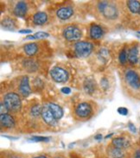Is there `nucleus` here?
<instances>
[{
  "instance_id": "nucleus-1",
  "label": "nucleus",
  "mask_w": 140,
  "mask_h": 158,
  "mask_svg": "<svg viewBox=\"0 0 140 158\" xmlns=\"http://www.w3.org/2000/svg\"><path fill=\"white\" fill-rule=\"evenodd\" d=\"M4 104L10 112H18L22 108V101L19 95L15 93H8L4 97Z\"/></svg>"
},
{
  "instance_id": "nucleus-2",
  "label": "nucleus",
  "mask_w": 140,
  "mask_h": 158,
  "mask_svg": "<svg viewBox=\"0 0 140 158\" xmlns=\"http://www.w3.org/2000/svg\"><path fill=\"white\" fill-rule=\"evenodd\" d=\"M98 9L102 13V15L107 19L113 20L119 17V10L117 7L113 4L107 1L100 2L98 4Z\"/></svg>"
},
{
  "instance_id": "nucleus-3",
  "label": "nucleus",
  "mask_w": 140,
  "mask_h": 158,
  "mask_svg": "<svg viewBox=\"0 0 140 158\" xmlns=\"http://www.w3.org/2000/svg\"><path fill=\"white\" fill-rule=\"evenodd\" d=\"M93 44L88 42H78L74 46L75 54L80 58H85L93 51Z\"/></svg>"
},
{
  "instance_id": "nucleus-4",
  "label": "nucleus",
  "mask_w": 140,
  "mask_h": 158,
  "mask_svg": "<svg viewBox=\"0 0 140 158\" xmlns=\"http://www.w3.org/2000/svg\"><path fill=\"white\" fill-rule=\"evenodd\" d=\"M63 36L64 38L69 42L78 41L81 37V31L76 26H68L63 30Z\"/></svg>"
},
{
  "instance_id": "nucleus-5",
  "label": "nucleus",
  "mask_w": 140,
  "mask_h": 158,
  "mask_svg": "<svg viewBox=\"0 0 140 158\" xmlns=\"http://www.w3.org/2000/svg\"><path fill=\"white\" fill-rule=\"evenodd\" d=\"M50 76L53 81L57 83H64L68 81V74L65 69L60 67H55L51 69Z\"/></svg>"
},
{
  "instance_id": "nucleus-6",
  "label": "nucleus",
  "mask_w": 140,
  "mask_h": 158,
  "mask_svg": "<svg viewBox=\"0 0 140 158\" xmlns=\"http://www.w3.org/2000/svg\"><path fill=\"white\" fill-rule=\"evenodd\" d=\"M127 84L133 89H138L140 87V80L138 74L133 70H128L125 75Z\"/></svg>"
},
{
  "instance_id": "nucleus-7",
  "label": "nucleus",
  "mask_w": 140,
  "mask_h": 158,
  "mask_svg": "<svg viewBox=\"0 0 140 158\" xmlns=\"http://www.w3.org/2000/svg\"><path fill=\"white\" fill-rule=\"evenodd\" d=\"M92 106H90L88 103L82 102L79 104L75 108V113L78 117L86 118L87 117H89L92 113Z\"/></svg>"
},
{
  "instance_id": "nucleus-8",
  "label": "nucleus",
  "mask_w": 140,
  "mask_h": 158,
  "mask_svg": "<svg viewBox=\"0 0 140 158\" xmlns=\"http://www.w3.org/2000/svg\"><path fill=\"white\" fill-rule=\"evenodd\" d=\"M42 118H43V121L48 124L49 125H55L57 120L55 119V118L53 115L52 111H50L49 107L48 106H44L43 107V111H42Z\"/></svg>"
},
{
  "instance_id": "nucleus-9",
  "label": "nucleus",
  "mask_w": 140,
  "mask_h": 158,
  "mask_svg": "<svg viewBox=\"0 0 140 158\" xmlns=\"http://www.w3.org/2000/svg\"><path fill=\"white\" fill-rule=\"evenodd\" d=\"M19 92L23 97H28L31 94V89H30V82H29V78L27 76L23 77L19 85Z\"/></svg>"
},
{
  "instance_id": "nucleus-10",
  "label": "nucleus",
  "mask_w": 140,
  "mask_h": 158,
  "mask_svg": "<svg viewBox=\"0 0 140 158\" xmlns=\"http://www.w3.org/2000/svg\"><path fill=\"white\" fill-rule=\"evenodd\" d=\"M0 124L4 128H13L15 126V120L10 114H0Z\"/></svg>"
},
{
  "instance_id": "nucleus-11",
  "label": "nucleus",
  "mask_w": 140,
  "mask_h": 158,
  "mask_svg": "<svg viewBox=\"0 0 140 158\" xmlns=\"http://www.w3.org/2000/svg\"><path fill=\"white\" fill-rule=\"evenodd\" d=\"M27 10H28L27 4L24 1H19L14 8V14L18 17H25Z\"/></svg>"
},
{
  "instance_id": "nucleus-12",
  "label": "nucleus",
  "mask_w": 140,
  "mask_h": 158,
  "mask_svg": "<svg viewBox=\"0 0 140 158\" xmlns=\"http://www.w3.org/2000/svg\"><path fill=\"white\" fill-rule=\"evenodd\" d=\"M73 14H74V10L71 7H68V6H65V7L60 8L57 10V12H56L57 17H59L60 19H62V20L69 19L73 16Z\"/></svg>"
},
{
  "instance_id": "nucleus-13",
  "label": "nucleus",
  "mask_w": 140,
  "mask_h": 158,
  "mask_svg": "<svg viewBox=\"0 0 140 158\" xmlns=\"http://www.w3.org/2000/svg\"><path fill=\"white\" fill-rule=\"evenodd\" d=\"M128 61L132 65H135L138 62V46H132L127 53Z\"/></svg>"
},
{
  "instance_id": "nucleus-14",
  "label": "nucleus",
  "mask_w": 140,
  "mask_h": 158,
  "mask_svg": "<svg viewBox=\"0 0 140 158\" xmlns=\"http://www.w3.org/2000/svg\"><path fill=\"white\" fill-rule=\"evenodd\" d=\"M48 106L49 107V109L52 111V113H53V115L55 118V119L59 120L62 118V116H63V110H62V108L60 106L56 105V104H54V103H49L48 105Z\"/></svg>"
},
{
  "instance_id": "nucleus-15",
  "label": "nucleus",
  "mask_w": 140,
  "mask_h": 158,
  "mask_svg": "<svg viewBox=\"0 0 140 158\" xmlns=\"http://www.w3.org/2000/svg\"><path fill=\"white\" fill-rule=\"evenodd\" d=\"M48 21V15L43 11L36 12L33 17V23L36 25H43Z\"/></svg>"
},
{
  "instance_id": "nucleus-16",
  "label": "nucleus",
  "mask_w": 140,
  "mask_h": 158,
  "mask_svg": "<svg viewBox=\"0 0 140 158\" xmlns=\"http://www.w3.org/2000/svg\"><path fill=\"white\" fill-rule=\"evenodd\" d=\"M83 87L87 94H93L96 89V83L95 81H93L92 78H87L84 81Z\"/></svg>"
},
{
  "instance_id": "nucleus-17",
  "label": "nucleus",
  "mask_w": 140,
  "mask_h": 158,
  "mask_svg": "<svg viewBox=\"0 0 140 158\" xmlns=\"http://www.w3.org/2000/svg\"><path fill=\"white\" fill-rule=\"evenodd\" d=\"M112 145L114 146L115 148H118L120 150L126 149L130 146V142L124 137H116L112 140Z\"/></svg>"
},
{
  "instance_id": "nucleus-18",
  "label": "nucleus",
  "mask_w": 140,
  "mask_h": 158,
  "mask_svg": "<svg viewBox=\"0 0 140 158\" xmlns=\"http://www.w3.org/2000/svg\"><path fill=\"white\" fill-rule=\"evenodd\" d=\"M90 36L91 38L98 39L101 38L103 36V30L100 26H99L98 24H93L90 28Z\"/></svg>"
},
{
  "instance_id": "nucleus-19",
  "label": "nucleus",
  "mask_w": 140,
  "mask_h": 158,
  "mask_svg": "<svg viewBox=\"0 0 140 158\" xmlns=\"http://www.w3.org/2000/svg\"><path fill=\"white\" fill-rule=\"evenodd\" d=\"M2 28L6 30H14L16 29V22L12 18H4V20L2 21Z\"/></svg>"
},
{
  "instance_id": "nucleus-20",
  "label": "nucleus",
  "mask_w": 140,
  "mask_h": 158,
  "mask_svg": "<svg viewBox=\"0 0 140 158\" xmlns=\"http://www.w3.org/2000/svg\"><path fill=\"white\" fill-rule=\"evenodd\" d=\"M37 45L36 43H28L23 47V50L25 52V54L29 56H33L36 54L37 52Z\"/></svg>"
},
{
  "instance_id": "nucleus-21",
  "label": "nucleus",
  "mask_w": 140,
  "mask_h": 158,
  "mask_svg": "<svg viewBox=\"0 0 140 158\" xmlns=\"http://www.w3.org/2000/svg\"><path fill=\"white\" fill-rule=\"evenodd\" d=\"M127 7L132 13H139L140 2L137 0H129L127 1Z\"/></svg>"
},
{
  "instance_id": "nucleus-22",
  "label": "nucleus",
  "mask_w": 140,
  "mask_h": 158,
  "mask_svg": "<svg viewBox=\"0 0 140 158\" xmlns=\"http://www.w3.org/2000/svg\"><path fill=\"white\" fill-rule=\"evenodd\" d=\"M23 66L29 73H33L37 69V64L33 60H26L23 61Z\"/></svg>"
},
{
  "instance_id": "nucleus-23",
  "label": "nucleus",
  "mask_w": 140,
  "mask_h": 158,
  "mask_svg": "<svg viewBox=\"0 0 140 158\" xmlns=\"http://www.w3.org/2000/svg\"><path fill=\"white\" fill-rule=\"evenodd\" d=\"M109 154L112 158H123L124 157V152L123 150L118 149V148H112L109 151Z\"/></svg>"
},
{
  "instance_id": "nucleus-24",
  "label": "nucleus",
  "mask_w": 140,
  "mask_h": 158,
  "mask_svg": "<svg viewBox=\"0 0 140 158\" xmlns=\"http://www.w3.org/2000/svg\"><path fill=\"white\" fill-rule=\"evenodd\" d=\"M43 107L41 105H35L31 107L30 110V113L33 117H38V116L42 115V111H43Z\"/></svg>"
},
{
  "instance_id": "nucleus-25",
  "label": "nucleus",
  "mask_w": 140,
  "mask_h": 158,
  "mask_svg": "<svg viewBox=\"0 0 140 158\" xmlns=\"http://www.w3.org/2000/svg\"><path fill=\"white\" fill-rule=\"evenodd\" d=\"M119 59L121 64L124 65L126 63V61L128 60V59H127V53H126V51H125V49H123V50H121V51H120V53H119Z\"/></svg>"
},
{
  "instance_id": "nucleus-26",
  "label": "nucleus",
  "mask_w": 140,
  "mask_h": 158,
  "mask_svg": "<svg viewBox=\"0 0 140 158\" xmlns=\"http://www.w3.org/2000/svg\"><path fill=\"white\" fill-rule=\"evenodd\" d=\"M49 137H37L34 136L30 139H29V142H49Z\"/></svg>"
},
{
  "instance_id": "nucleus-27",
  "label": "nucleus",
  "mask_w": 140,
  "mask_h": 158,
  "mask_svg": "<svg viewBox=\"0 0 140 158\" xmlns=\"http://www.w3.org/2000/svg\"><path fill=\"white\" fill-rule=\"evenodd\" d=\"M35 39H44L49 36V34L47 32H43V31H40V32H36V34L33 35Z\"/></svg>"
},
{
  "instance_id": "nucleus-28",
  "label": "nucleus",
  "mask_w": 140,
  "mask_h": 158,
  "mask_svg": "<svg viewBox=\"0 0 140 158\" xmlns=\"http://www.w3.org/2000/svg\"><path fill=\"white\" fill-rule=\"evenodd\" d=\"M100 86L104 90H107L109 88V81L106 78H102L100 80Z\"/></svg>"
},
{
  "instance_id": "nucleus-29",
  "label": "nucleus",
  "mask_w": 140,
  "mask_h": 158,
  "mask_svg": "<svg viewBox=\"0 0 140 158\" xmlns=\"http://www.w3.org/2000/svg\"><path fill=\"white\" fill-rule=\"evenodd\" d=\"M117 111H118V112H119L120 115L126 116L128 114L127 108H125V107H119Z\"/></svg>"
},
{
  "instance_id": "nucleus-30",
  "label": "nucleus",
  "mask_w": 140,
  "mask_h": 158,
  "mask_svg": "<svg viewBox=\"0 0 140 158\" xmlns=\"http://www.w3.org/2000/svg\"><path fill=\"white\" fill-rule=\"evenodd\" d=\"M128 128H129V130H130L132 133L137 132L136 126L134 125V124H132V122H129V123H128Z\"/></svg>"
},
{
  "instance_id": "nucleus-31",
  "label": "nucleus",
  "mask_w": 140,
  "mask_h": 158,
  "mask_svg": "<svg viewBox=\"0 0 140 158\" xmlns=\"http://www.w3.org/2000/svg\"><path fill=\"white\" fill-rule=\"evenodd\" d=\"M61 92L64 94H69L71 93V89L69 87H67V86H64L61 89Z\"/></svg>"
},
{
  "instance_id": "nucleus-32",
  "label": "nucleus",
  "mask_w": 140,
  "mask_h": 158,
  "mask_svg": "<svg viewBox=\"0 0 140 158\" xmlns=\"http://www.w3.org/2000/svg\"><path fill=\"white\" fill-rule=\"evenodd\" d=\"M0 108H1V114H4V113H6V111H8V110H7V108H6V106H5V105L4 104V102L1 103V106H0Z\"/></svg>"
},
{
  "instance_id": "nucleus-33",
  "label": "nucleus",
  "mask_w": 140,
  "mask_h": 158,
  "mask_svg": "<svg viewBox=\"0 0 140 158\" xmlns=\"http://www.w3.org/2000/svg\"><path fill=\"white\" fill-rule=\"evenodd\" d=\"M20 34H30L32 32V30H21L18 31Z\"/></svg>"
},
{
  "instance_id": "nucleus-34",
  "label": "nucleus",
  "mask_w": 140,
  "mask_h": 158,
  "mask_svg": "<svg viewBox=\"0 0 140 158\" xmlns=\"http://www.w3.org/2000/svg\"><path fill=\"white\" fill-rule=\"evenodd\" d=\"M134 158H140V150H136V152L134 154Z\"/></svg>"
},
{
  "instance_id": "nucleus-35",
  "label": "nucleus",
  "mask_w": 140,
  "mask_h": 158,
  "mask_svg": "<svg viewBox=\"0 0 140 158\" xmlns=\"http://www.w3.org/2000/svg\"><path fill=\"white\" fill-rule=\"evenodd\" d=\"M94 139H96V140H98V141L101 140V139H102V135H101V134H98V135H96V136L94 137Z\"/></svg>"
},
{
  "instance_id": "nucleus-36",
  "label": "nucleus",
  "mask_w": 140,
  "mask_h": 158,
  "mask_svg": "<svg viewBox=\"0 0 140 158\" xmlns=\"http://www.w3.org/2000/svg\"><path fill=\"white\" fill-rule=\"evenodd\" d=\"M33 39H35L34 35H28L26 37V40H33Z\"/></svg>"
},
{
  "instance_id": "nucleus-37",
  "label": "nucleus",
  "mask_w": 140,
  "mask_h": 158,
  "mask_svg": "<svg viewBox=\"0 0 140 158\" xmlns=\"http://www.w3.org/2000/svg\"><path fill=\"white\" fill-rule=\"evenodd\" d=\"M33 158H48L46 156H36V157H33Z\"/></svg>"
},
{
  "instance_id": "nucleus-38",
  "label": "nucleus",
  "mask_w": 140,
  "mask_h": 158,
  "mask_svg": "<svg viewBox=\"0 0 140 158\" xmlns=\"http://www.w3.org/2000/svg\"><path fill=\"white\" fill-rule=\"evenodd\" d=\"M112 135H113V133H111V134H109V135H106V137H105V138H109V137H112Z\"/></svg>"
},
{
  "instance_id": "nucleus-39",
  "label": "nucleus",
  "mask_w": 140,
  "mask_h": 158,
  "mask_svg": "<svg viewBox=\"0 0 140 158\" xmlns=\"http://www.w3.org/2000/svg\"><path fill=\"white\" fill-rule=\"evenodd\" d=\"M74 143H70V144L68 145V148H70V149H71V147H72V146L74 145Z\"/></svg>"
},
{
  "instance_id": "nucleus-40",
  "label": "nucleus",
  "mask_w": 140,
  "mask_h": 158,
  "mask_svg": "<svg viewBox=\"0 0 140 158\" xmlns=\"http://www.w3.org/2000/svg\"><path fill=\"white\" fill-rule=\"evenodd\" d=\"M11 158H21V157H19V156H11Z\"/></svg>"
},
{
  "instance_id": "nucleus-41",
  "label": "nucleus",
  "mask_w": 140,
  "mask_h": 158,
  "mask_svg": "<svg viewBox=\"0 0 140 158\" xmlns=\"http://www.w3.org/2000/svg\"><path fill=\"white\" fill-rule=\"evenodd\" d=\"M138 64H139V67H140V58H139V60H138Z\"/></svg>"
},
{
  "instance_id": "nucleus-42",
  "label": "nucleus",
  "mask_w": 140,
  "mask_h": 158,
  "mask_svg": "<svg viewBox=\"0 0 140 158\" xmlns=\"http://www.w3.org/2000/svg\"><path fill=\"white\" fill-rule=\"evenodd\" d=\"M55 158H62V157H59V156H57V157H55Z\"/></svg>"
},
{
  "instance_id": "nucleus-43",
  "label": "nucleus",
  "mask_w": 140,
  "mask_h": 158,
  "mask_svg": "<svg viewBox=\"0 0 140 158\" xmlns=\"http://www.w3.org/2000/svg\"><path fill=\"white\" fill-rule=\"evenodd\" d=\"M138 14H139V15H140V10H139V13H138Z\"/></svg>"
},
{
  "instance_id": "nucleus-44",
  "label": "nucleus",
  "mask_w": 140,
  "mask_h": 158,
  "mask_svg": "<svg viewBox=\"0 0 140 158\" xmlns=\"http://www.w3.org/2000/svg\"><path fill=\"white\" fill-rule=\"evenodd\" d=\"M138 33H139V34H140V31H138Z\"/></svg>"
}]
</instances>
